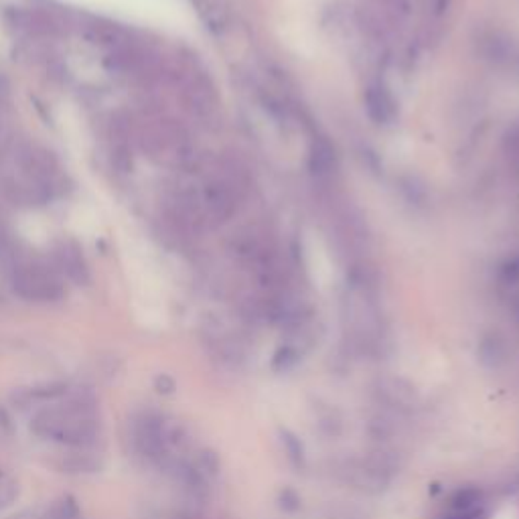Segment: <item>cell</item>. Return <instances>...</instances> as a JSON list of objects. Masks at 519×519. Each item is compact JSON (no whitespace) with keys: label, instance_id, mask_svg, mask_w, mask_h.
I'll return each instance as SVG.
<instances>
[{"label":"cell","instance_id":"obj_1","mask_svg":"<svg viewBox=\"0 0 519 519\" xmlns=\"http://www.w3.org/2000/svg\"><path fill=\"white\" fill-rule=\"evenodd\" d=\"M33 430L41 438L70 444L87 447L98 438L96 408L82 395H73L63 402H53L43 408L33 418Z\"/></svg>","mask_w":519,"mask_h":519},{"label":"cell","instance_id":"obj_2","mask_svg":"<svg viewBox=\"0 0 519 519\" xmlns=\"http://www.w3.org/2000/svg\"><path fill=\"white\" fill-rule=\"evenodd\" d=\"M14 288L28 300L49 302L61 296V284L49 268L41 264H27L14 272Z\"/></svg>","mask_w":519,"mask_h":519},{"label":"cell","instance_id":"obj_3","mask_svg":"<svg viewBox=\"0 0 519 519\" xmlns=\"http://www.w3.org/2000/svg\"><path fill=\"white\" fill-rule=\"evenodd\" d=\"M365 108H367L369 118L376 124H390L393 116H395V104H393L392 96L379 82L367 85V89H365Z\"/></svg>","mask_w":519,"mask_h":519},{"label":"cell","instance_id":"obj_4","mask_svg":"<svg viewBox=\"0 0 519 519\" xmlns=\"http://www.w3.org/2000/svg\"><path fill=\"white\" fill-rule=\"evenodd\" d=\"M47 519H82V513L75 506V501L65 497L61 501H57L55 506L51 507V511L47 513Z\"/></svg>","mask_w":519,"mask_h":519},{"label":"cell","instance_id":"obj_5","mask_svg":"<svg viewBox=\"0 0 519 519\" xmlns=\"http://www.w3.org/2000/svg\"><path fill=\"white\" fill-rule=\"evenodd\" d=\"M506 156L513 169H519V126H515L507 134Z\"/></svg>","mask_w":519,"mask_h":519},{"label":"cell","instance_id":"obj_6","mask_svg":"<svg viewBox=\"0 0 519 519\" xmlns=\"http://www.w3.org/2000/svg\"><path fill=\"white\" fill-rule=\"evenodd\" d=\"M450 4H452V0H428L430 13L435 14V16H444V14L449 13Z\"/></svg>","mask_w":519,"mask_h":519}]
</instances>
